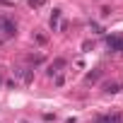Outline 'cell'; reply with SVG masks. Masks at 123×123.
I'll return each instance as SVG.
<instances>
[{"label":"cell","instance_id":"1","mask_svg":"<svg viewBox=\"0 0 123 123\" xmlns=\"http://www.w3.org/2000/svg\"><path fill=\"white\" fill-rule=\"evenodd\" d=\"M106 46L113 53H123V36H106Z\"/></svg>","mask_w":123,"mask_h":123},{"label":"cell","instance_id":"2","mask_svg":"<svg viewBox=\"0 0 123 123\" xmlns=\"http://www.w3.org/2000/svg\"><path fill=\"white\" fill-rule=\"evenodd\" d=\"M0 31H5V36H15L17 24L12 19H7V17H0Z\"/></svg>","mask_w":123,"mask_h":123},{"label":"cell","instance_id":"3","mask_svg":"<svg viewBox=\"0 0 123 123\" xmlns=\"http://www.w3.org/2000/svg\"><path fill=\"white\" fill-rule=\"evenodd\" d=\"M99 123H123V113H109V116H99Z\"/></svg>","mask_w":123,"mask_h":123},{"label":"cell","instance_id":"4","mask_svg":"<svg viewBox=\"0 0 123 123\" xmlns=\"http://www.w3.org/2000/svg\"><path fill=\"white\" fill-rule=\"evenodd\" d=\"M60 68H65V60H63V58H55V60H53V63L48 65V75L53 77V75H55V73H58Z\"/></svg>","mask_w":123,"mask_h":123},{"label":"cell","instance_id":"5","mask_svg":"<svg viewBox=\"0 0 123 123\" xmlns=\"http://www.w3.org/2000/svg\"><path fill=\"white\" fill-rule=\"evenodd\" d=\"M121 89H123V82H109V85L104 87L106 94H116V92H121Z\"/></svg>","mask_w":123,"mask_h":123},{"label":"cell","instance_id":"6","mask_svg":"<svg viewBox=\"0 0 123 123\" xmlns=\"http://www.w3.org/2000/svg\"><path fill=\"white\" fill-rule=\"evenodd\" d=\"M58 19H60V10H53V15H51V19H48L51 29H55V27H58Z\"/></svg>","mask_w":123,"mask_h":123},{"label":"cell","instance_id":"7","mask_svg":"<svg viewBox=\"0 0 123 123\" xmlns=\"http://www.w3.org/2000/svg\"><path fill=\"white\" fill-rule=\"evenodd\" d=\"M99 77H101V70H92V73H87V77H85V80H87V82H97Z\"/></svg>","mask_w":123,"mask_h":123},{"label":"cell","instance_id":"8","mask_svg":"<svg viewBox=\"0 0 123 123\" xmlns=\"http://www.w3.org/2000/svg\"><path fill=\"white\" fill-rule=\"evenodd\" d=\"M43 3H46V0H27V5H29V7H41Z\"/></svg>","mask_w":123,"mask_h":123},{"label":"cell","instance_id":"9","mask_svg":"<svg viewBox=\"0 0 123 123\" xmlns=\"http://www.w3.org/2000/svg\"><path fill=\"white\" fill-rule=\"evenodd\" d=\"M0 85H3V77H0Z\"/></svg>","mask_w":123,"mask_h":123},{"label":"cell","instance_id":"10","mask_svg":"<svg viewBox=\"0 0 123 123\" xmlns=\"http://www.w3.org/2000/svg\"><path fill=\"white\" fill-rule=\"evenodd\" d=\"M19 123H27V121H19Z\"/></svg>","mask_w":123,"mask_h":123}]
</instances>
